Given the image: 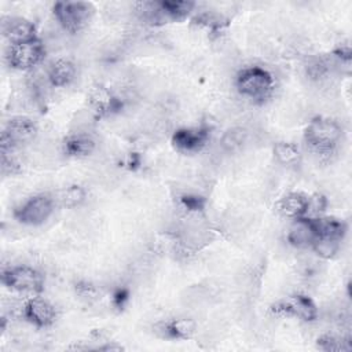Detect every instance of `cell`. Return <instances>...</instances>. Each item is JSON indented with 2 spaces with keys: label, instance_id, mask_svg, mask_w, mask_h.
I'll return each mask as SVG.
<instances>
[{
  "label": "cell",
  "instance_id": "4",
  "mask_svg": "<svg viewBox=\"0 0 352 352\" xmlns=\"http://www.w3.org/2000/svg\"><path fill=\"white\" fill-rule=\"evenodd\" d=\"M1 282L11 290L25 294H37L43 290V275L32 267L18 265L3 271Z\"/></svg>",
  "mask_w": 352,
  "mask_h": 352
},
{
  "label": "cell",
  "instance_id": "13",
  "mask_svg": "<svg viewBox=\"0 0 352 352\" xmlns=\"http://www.w3.org/2000/svg\"><path fill=\"white\" fill-rule=\"evenodd\" d=\"M89 103L95 109V111L100 116L111 114L114 111H118L121 109V102L118 98H116L106 87L103 85H95L89 91Z\"/></svg>",
  "mask_w": 352,
  "mask_h": 352
},
{
  "label": "cell",
  "instance_id": "9",
  "mask_svg": "<svg viewBox=\"0 0 352 352\" xmlns=\"http://www.w3.org/2000/svg\"><path fill=\"white\" fill-rule=\"evenodd\" d=\"M23 316L37 327H47L55 320V308L41 297H32L22 308Z\"/></svg>",
  "mask_w": 352,
  "mask_h": 352
},
{
  "label": "cell",
  "instance_id": "2",
  "mask_svg": "<svg viewBox=\"0 0 352 352\" xmlns=\"http://www.w3.org/2000/svg\"><path fill=\"white\" fill-rule=\"evenodd\" d=\"M236 88L242 95L250 99L263 100L271 94L274 88V78L265 69L257 66L248 67L238 73Z\"/></svg>",
  "mask_w": 352,
  "mask_h": 352
},
{
  "label": "cell",
  "instance_id": "7",
  "mask_svg": "<svg viewBox=\"0 0 352 352\" xmlns=\"http://www.w3.org/2000/svg\"><path fill=\"white\" fill-rule=\"evenodd\" d=\"M44 47L40 40L11 45L7 59L11 67L18 70H28L36 66L44 58Z\"/></svg>",
  "mask_w": 352,
  "mask_h": 352
},
{
  "label": "cell",
  "instance_id": "22",
  "mask_svg": "<svg viewBox=\"0 0 352 352\" xmlns=\"http://www.w3.org/2000/svg\"><path fill=\"white\" fill-rule=\"evenodd\" d=\"M84 199H85V190L77 184L65 188L60 194V204L66 208H76L81 205Z\"/></svg>",
  "mask_w": 352,
  "mask_h": 352
},
{
  "label": "cell",
  "instance_id": "20",
  "mask_svg": "<svg viewBox=\"0 0 352 352\" xmlns=\"http://www.w3.org/2000/svg\"><path fill=\"white\" fill-rule=\"evenodd\" d=\"M274 155L283 165H297L301 158L298 147L289 142H278L274 146Z\"/></svg>",
  "mask_w": 352,
  "mask_h": 352
},
{
  "label": "cell",
  "instance_id": "14",
  "mask_svg": "<svg viewBox=\"0 0 352 352\" xmlns=\"http://www.w3.org/2000/svg\"><path fill=\"white\" fill-rule=\"evenodd\" d=\"M308 202H309V198H307L305 195L300 192H290L283 198H280L278 208L282 214L292 219H297L308 213Z\"/></svg>",
  "mask_w": 352,
  "mask_h": 352
},
{
  "label": "cell",
  "instance_id": "11",
  "mask_svg": "<svg viewBox=\"0 0 352 352\" xmlns=\"http://www.w3.org/2000/svg\"><path fill=\"white\" fill-rule=\"evenodd\" d=\"M3 34L11 45L37 40L34 25L23 18H8L3 22Z\"/></svg>",
  "mask_w": 352,
  "mask_h": 352
},
{
  "label": "cell",
  "instance_id": "17",
  "mask_svg": "<svg viewBox=\"0 0 352 352\" xmlns=\"http://www.w3.org/2000/svg\"><path fill=\"white\" fill-rule=\"evenodd\" d=\"M158 4H160L162 18L165 21L184 19L195 7L194 1H176V0H164V1H160Z\"/></svg>",
  "mask_w": 352,
  "mask_h": 352
},
{
  "label": "cell",
  "instance_id": "26",
  "mask_svg": "<svg viewBox=\"0 0 352 352\" xmlns=\"http://www.w3.org/2000/svg\"><path fill=\"white\" fill-rule=\"evenodd\" d=\"M76 290L78 292V294L80 296H82V297H94L95 294H96V289L92 286V285H89V283H78L77 285V287H76Z\"/></svg>",
  "mask_w": 352,
  "mask_h": 352
},
{
  "label": "cell",
  "instance_id": "18",
  "mask_svg": "<svg viewBox=\"0 0 352 352\" xmlns=\"http://www.w3.org/2000/svg\"><path fill=\"white\" fill-rule=\"evenodd\" d=\"M65 151L69 155H76V157H84L88 155L94 151L95 148V142L91 136L78 133V135H72L65 140Z\"/></svg>",
  "mask_w": 352,
  "mask_h": 352
},
{
  "label": "cell",
  "instance_id": "25",
  "mask_svg": "<svg viewBox=\"0 0 352 352\" xmlns=\"http://www.w3.org/2000/svg\"><path fill=\"white\" fill-rule=\"evenodd\" d=\"M182 202L188 210H201L205 205L204 198L198 195H184L182 197Z\"/></svg>",
  "mask_w": 352,
  "mask_h": 352
},
{
  "label": "cell",
  "instance_id": "19",
  "mask_svg": "<svg viewBox=\"0 0 352 352\" xmlns=\"http://www.w3.org/2000/svg\"><path fill=\"white\" fill-rule=\"evenodd\" d=\"M315 223L318 228V236H329L342 241L346 232L345 223L333 217H318L315 219Z\"/></svg>",
  "mask_w": 352,
  "mask_h": 352
},
{
  "label": "cell",
  "instance_id": "8",
  "mask_svg": "<svg viewBox=\"0 0 352 352\" xmlns=\"http://www.w3.org/2000/svg\"><path fill=\"white\" fill-rule=\"evenodd\" d=\"M274 312L286 316H294L305 322L315 320L318 316V309L314 301L302 294H294L285 301L278 302L274 307Z\"/></svg>",
  "mask_w": 352,
  "mask_h": 352
},
{
  "label": "cell",
  "instance_id": "15",
  "mask_svg": "<svg viewBox=\"0 0 352 352\" xmlns=\"http://www.w3.org/2000/svg\"><path fill=\"white\" fill-rule=\"evenodd\" d=\"M76 77V66L67 59L55 60L48 70V80L54 87H66Z\"/></svg>",
  "mask_w": 352,
  "mask_h": 352
},
{
  "label": "cell",
  "instance_id": "3",
  "mask_svg": "<svg viewBox=\"0 0 352 352\" xmlns=\"http://www.w3.org/2000/svg\"><path fill=\"white\" fill-rule=\"evenodd\" d=\"M94 8L85 1H58L54 4V15L62 28L70 33H77L87 26Z\"/></svg>",
  "mask_w": 352,
  "mask_h": 352
},
{
  "label": "cell",
  "instance_id": "21",
  "mask_svg": "<svg viewBox=\"0 0 352 352\" xmlns=\"http://www.w3.org/2000/svg\"><path fill=\"white\" fill-rule=\"evenodd\" d=\"M341 241L336 238H329V236H318L315 242L312 243V249L315 250L316 254H319L323 258H330L333 257L338 249H340Z\"/></svg>",
  "mask_w": 352,
  "mask_h": 352
},
{
  "label": "cell",
  "instance_id": "12",
  "mask_svg": "<svg viewBox=\"0 0 352 352\" xmlns=\"http://www.w3.org/2000/svg\"><path fill=\"white\" fill-rule=\"evenodd\" d=\"M209 138L206 128H180L172 136L173 146L186 153H194L204 147Z\"/></svg>",
  "mask_w": 352,
  "mask_h": 352
},
{
  "label": "cell",
  "instance_id": "24",
  "mask_svg": "<svg viewBox=\"0 0 352 352\" xmlns=\"http://www.w3.org/2000/svg\"><path fill=\"white\" fill-rule=\"evenodd\" d=\"M194 22H197L198 25H202V26H205V28H209V29L214 30V29L221 28V25H223L224 21L221 19V16H219V15H216V14H213V12H204V14H201L199 16H197V18L194 19Z\"/></svg>",
  "mask_w": 352,
  "mask_h": 352
},
{
  "label": "cell",
  "instance_id": "16",
  "mask_svg": "<svg viewBox=\"0 0 352 352\" xmlns=\"http://www.w3.org/2000/svg\"><path fill=\"white\" fill-rule=\"evenodd\" d=\"M195 322L188 318H177L162 324L164 337L176 338V340H187L195 331Z\"/></svg>",
  "mask_w": 352,
  "mask_h": 352
},
{
  "label": "cell",
  "instance_id": "5",
  "mask_svg": "<svg viewBox=\"0 0 352 352\" xmlns=\"http://www.w3.org/2000/svg\"><path fill=\"white\" fill-rule=\"evenodd\" d=\"M54 212V199L48 194H38L29 198L18 209H15V219L28 226L43 224Z\"/></svg>",
  "mask_w": 352,
  "mask_h": 352
},
{
  "label": "cell",
  "instance_id": "10",
  "mask_svg": "<svg viewBox=\"0 0 352 352\" xmlns=\"http://www.w3.org/2000/svg\"><path fill=\"white\" fill-rule=\"evenodd\" d=\"M316 238L318 228L315 219L305 216L294 219L287 232V241L296 248H311Z\"/></svg>",
  "mask_w": 352,
  "mask_h": 352
},
{
  "label": "cell",
  "instance_id": "23",
  "mask_svg": "<svg viewBox=\"0 0 352 352\" xmlns=\"http://www.w3.org/2000/svg\"><path fill=\"white\" fill-rule=\"evenodd\" d=\"M318 348L327 351V352H338V351L351 349V344L346 338L336 337L331 334H324L320 338H318Z\"/></svg>",
  "mask_w": 352,
  "mask_h": 352
},
{
  "label": "cell",
  "instance_id": "6",
  "mask_svg": "<svg viewBox=\"0 0 352 352\" xmlns=\"http://www.w3.org/2000/svg\"><path fill=\"white\" fill-rule=\"evenodd\" d=\"M37 133V125L28 117H12L7 121L1 133V153L11 150L25 142L32 140Z\"/></svg>",
  "mask_w": 352,
  "mask_h": 352
},
{
  "label": "cell",
  "instance_id": "1",
  "mask_svg": "<svg viewBox=\"0 0 352 352\" xmlns=\"http://www.w3.org/2000/svg\"><path fill=\"white\" fill-rule=\"evenodd\" d=\"M341 133L342 131L337 121L318 117L307 125L304 139L316 153H330L341 139Z\"/></svg>",
  "mask_w": 352,
  "mask_h": 352
}]
</instances>
